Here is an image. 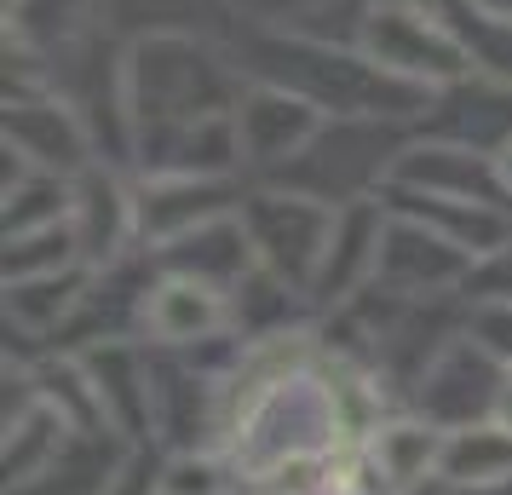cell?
<instances>
[{"label": "cell", "mask_w": 512, "mask_h": 495, "mask_svg": "<svg viewBox=\"0 0 512 495\" xmlns=\"http://www.w3.org/2000/svg\"><path fill=\"white\" fill-rule=\"evenodd\" d=\"M340 449H351V444H346V426H340V403H334L328 369L323 363H305L288 380H277L231 426V438L219 444V455L236 472V484L271 490L282 472L305 467V461H328Z\"/></svg>", "instance_id": "6da1fadb"}, {"label": "cell", "mask_w": 512, "mask_h": 495, "mask_svg": "<svg viewBox=\"0 0 512 495\" xmlns=\"http://www.w3.org/2000/svg\"><path fill=\"white\" fill-rule=\"evenodd\" d=\"M242 93L248 87L225 58H213L190 35H167V29L144 35L121 64V121H127L133 144L150 133H167V127L236 116Z\"/></svg>", "instance_id": "7a4b0ae2"}, {"label": "cell", "mask_w": 512, "mask_h": 495, "mask_svg": "<svg viewBox=\"0 0 512 495\" xmlns=\"http://www.w3.org/2000/svg\"><path fill=\"white\" fill-rule=\"evenodd\" d=\"M357 52L369 58L374 70L415 81V87H461L478 75V52L466 35L443 24L426 0H380L369 6V18L357 29Z\"/></svg>", "instance_id": "3957f363"}, {"label": "cell", "mask_w": 512, "mask_h": 495, "mask_svg": "<svg viewBox=\"0 0 512 495\" xmlns=\"http://www.w3.org/2000/svg\"><path fill=\"white\" fill-rule=\"evenodd\" d=\"M334 219H340V202H323L311 190H254V196H242V225H248V242L259 254V271L300 288L305 300H311V277L328 254Z\"/></svg>", "instance_id": "277c9868"}, {"label": "cell", "mask_w": 512, "mask_h": 495, "mask_svg": "<svg viewBox=\"0 0 512 495\" xmlns=\"http://www.w3.org/2000/svg\"><path fill=\"white\" fill-rule=\"evenodd\" d=\"M501 380H507V363L489 352L484 340L455 334V340H443L438 352L420 363L415 415L438 421L443 432L472 426V421H489L495 403H501Z\"/></svg>", "instance_id": "5b68a950"}, {"label": "cell", "mask_w": 512, "mask_h": 495, "mask_svg": "<svg viewBox=\"0 0 512 495\" xmlns=\"http://www.w3.org/2000/svg\"><path fill=\"white\" fill-rule=\"evenodd\" d=\"M139 334L156 352H190L219 334H236V288L162 271V283H150L139 300Z\"/></svg>", "instance_id": "8992f818"}, {"label": "cell", "mask_w": 512, "mask_h": 495, "mask_svg": "<svg viewBox=\"0 0 512 495\" xmlns=\"http://www.w3.org/2000/svg\"><path fill=\"white\" fill-rule=\"evenodd\" d=\"M328 133V110L282 81H254L236 104L242 167H294Z\"/></svg>", "instance_id": "52a82bcc"}, {"label": "cell", "mask_w": 512, "mask_h": 495, "mask_svg": "<svg viewBox=\"0 0 512 495\" xmlns=\"http://www.w3.org/2000/svg\"><path fill=\"white\" fill-rule=\"evenodd\" d=\"M472 254H461L455 242H443L438 231H426L415 219L392 213L386 225V242H380V265H374V288L386 300H432V294H449L472 277Z\"/></svg>", "instance_id": "ba28073f"}, {"label": "cell", "mask_w": 512, "mask_h": 495, "mask_svg": "<svg viewBox=\"0 0 512 495\" xmlns=\"http://www.w3.org/2000/svg\"><path fill=\"white\" fill-rule=\"evenodd\" d=\"M380 185H409L426 196H461V202H495L512 208L507 185L495 173V150L484 144H461V139H432V144H409L392 156V173Z\"/></svg>", "instance_id": "9c48e42d"}, {"label": "cell", "mask_w": 512, "mask_h": 495, "mask_svg": "<svg viewBox=\"0 0 512 495\" xmlns=\"http://www.w3.org/2000/svg\"><path fill=\"white\" fill-rule=\"evenodd\" d=\"M392 208L380 196H357L340 208L334 236H328V254L311 277V306H346L363 288H374V265H380V242H386Z\"/></svg>", "instance_id": "30bf717a"}, {"label": "cell", "mask_w": 512, "mask_h": 495, "mask_svg": "<svg viewBox=\"0 0 512 495\" xmlns=\"http://www.w3.org/2000/svg\"><path fill=\"white\" fill-rule=\"evenodd\" d=\"M6 156H18L35 173L75 179L93 167V133L58 98H12L6 104Z\"/></svg>", "instance_id": "8fae6325"}, {"label": "cell", "mask_w": 512, "mask_h": 495, "mask_svg": "<svg viewBox=\"0 0 512 495\" xmlns=\"http://www.w3.org/2000/svg\"><path fill=\"white\" fill-rule=\"evenodd\" d=\"M70 225L81 242V265L87 271H110V265L139 242V196L121 185L110 167H87L70 179Z\"/></svg>", "instance_id": "7c38bea8"}, {"label": "cell", "mask_w": 512, "mask_h": 495, "mask_svg": "<svg viewBox=\"0 0 512 495\" xmlns=\"http://www.w3.org/2000/svg\"><path fill=\"white\" fill-rule=\"evenodd\" d=\"M374 196L392 213L415 219L426 231H438L443 242H455L472 260H501V254H512V208L461 202V196H426V190H409V185H380Z\"/></svg>", "instance_id": "4fadbf2b"}, {"label": "cell", "mask_w": 512, "mask_h": 495, "mask_svg": "<svg viewBox=\"0 0 512 495\" xmlns=\"http://www.w3.org/2000/svg\"><path fill=\"white\" fill-rule=\"evenodd\" d=\"M443 444L449 432L426 415H386L363 438V467H369V484L380 495H415L432 490L443 472Z\"/></svg>", "instance_id": "5bb4252c"}, {"label": "cell", "mask_w": 512, "mask_h": 495, "mask_svg": "<svg viewBox=\"0 0 512 495\" xmlns=\"http://www.w3.org/2000/svg\"><path fill=\"white\" fill-rule=\"evenodd\" d=\"M242 208V196L231 190V179H150L139 190V242L162 248L173 236L196 231L208 219Z\"/></svg>", "instance_id": "9a60e30c"}, {"label": "cell", "mask_w": 512, "mask_h": 495, "mask_svg": "<svg viewBox=\"0 0 512 495\" xmlns=\"http://www.w3.org/2000/svg\"><path fill=\"white\" fill-rule=\"evenodd\" d=\"M443 490H489V484H512V426L495 415L472 426H455L443 444Z\"/></svg>", "instance_id": "2e32d148"}, {"label": "cell", "mask_w": 512, "mask_h": 495, "mask_svg": "<svg viewBox=\"0 0 512 495\" xmlns=\"http://www.w3.org/2000/svg\"><path fill=\"white\" fill-rule=\"evenodd\" d=\"M93 277L87 265L75 271H58V277H35V283H6V317L18 323L24 334H47L70 317L87 294H93Z\"/></svg>", "instance_id": "e0dca14e"}, {"label": "cell", "mask_w": 512, "mask_h": 495, "mask_svg": "<svg viewBox=\"0 0 512 495\" xmlns=\"http://www.w3.org/2000/svg\"><path fill=\"white\" fill-rule=\"evenodd\" d=\"M81 265V242H75V225H47V231H24L6 236V283H35V277H58V271H75Z\"/></svg>", "instance_id": "ac0fdd59"}, {"label": "cell", "mask_w": 512, "mask_h": 495, "mask_svg": "<svg viewBox=\"0 0 512 495\" xmlns=\"http://www.w3.org/2000/svg\"><path fill=\"white\" fill-rule=\"evenodd\" d=\"M236 472L225 467L219 449H179L156 472V495H231Z\"/></svg>", "instance_id": "d6986e66"}, {"label": "cell", "mask_w": 512, "mask_h": 495, "mask_svg": "<svg viewBox=\"0 0 512 495\" xmlns=\"http://www.w3.org/2000/svg\"><path fill=\"white\" fill-rule=\"evenodd\" d=\"M466 334L484 340L489 352L512 369V300L507 294H484V300H472V311H466Z\"/></svg>", "instance_id": "ffe728a7"}, {"label": "cell", "mask_w": 512, "mask_h": 495, "mask_svg": "<svg viewBox=\"0 0 512 495\" xmlns=\"http://www.w3.org/2000/svg\"><path fill=\"white\" fill-rule=\"evenodd\" d=\"M495 173H501V185H507V202H512V139L495 144Z\"/></svg>", "instance_id": "44dd1931"}, {"label": "cell", "mask_w": 512, "mask_h": 495, "mask_svg": "<svg viewBox=\"0 0 512 495\" xmlns=\"http://www.w3.org/2000/svg\"><path fill=\"white\" fill-rule=\"evenodd\" d=\"M495 421L512 426V369H507V380H501V403H495Z\"/></svg>", "instance_id": "7402d4cb"}, {"label": "cell", "mask_w": 512, "mask_h": 495, "mask_svg": "<svg viewBox=\"0 0 512 495\" xmlns=\"http://www.w3.org/2000/svg\"><path fill=\"white\" fill-rule=\"evenodd\" d=\"M449 495H512V484H489V490H449Z\"/></svg>", "instance_id": "603a6c76"}, {"label": "cell", "mask_w": 512, "mask_h": 495, "mask_svg": "<svg viewBox=\"0 0 512 495\" xmlns=\"http://www.w3.org/2000/svg\"><path fill=\"white\" fill-rule=\"evenodd\" d=\"M259 495H282V490H259Z\"/></svg>", "instance_id": "cb8c5ba5"}]
</instances>
